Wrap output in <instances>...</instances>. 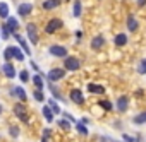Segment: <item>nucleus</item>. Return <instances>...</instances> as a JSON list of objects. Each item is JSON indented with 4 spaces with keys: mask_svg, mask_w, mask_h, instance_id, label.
Returning a JSON list of instances; mask_svg holds the SVG:
<instances>
[{
    "mask_svg": "<svg viewBox=\"0 0 146 142\" xmlns=\"http://www.w3.org/2000/svg\"><path fill=\"white\" fill-rule=\"evenodd\" d=\"M79 60L76 57H65V62H64V67L65 70H78L79 68Z\"/></svg>",
    "mask_w": 146,
    "mask_h": 142,
    "instance_id": "obj_1",
    "label": "nucleus"
},
{
    "mask_svg": "<svg viewBox=\"0 0 146 142\" xmlns=\"http://www.w3.org/2000/svg\"><path fill=\"white\" fill-rule=\"evenodd\" d=\"M62 21L60 19H52V21H48V24H46V28H45V31L48 33V34H52V33H55V31H58L60 28H62Z\"/></svg>",
    "mask_w": 146,
    "mask_h": 142,
    "instance_id": "obj_2",
    "label": "nucleus"
},
{
    "mask_svg": "<svg viewBox=\"0 0 146 142\" xmlns=\"http://www.w3.org/2000/svg\"><path fill=\"white\" fill-rule=\"evenodd\" d=\"M26 31H28V38H29V41H31L33 45H36V43H38V29H36V26H35V24H28Z\"/></svg>",
    "mask_w": 146,
    "mask_h": 142,
    "instance_id": "obj_3",
    "label": "nucleus"
},
{
    "mask_svg": "<svg viewBox=\"0 0 146 142\" xmlns=\"http://www.w3.org/2000/svg\"><path fill=\"white\" fill-rule=\"evenodd\" d=\"M14 113H16V116H17V118H21L24 123H26V122H28V118H29V116H28V113H26L24 105H21V103L14 106Z\"/></svg>",
    "mask_w": 146,
    "mask_h": 142,
    "instance_id": "obj_4",
    "label": "nucleus"
},
{
    "mask_svg": "<svg viewBox=\"0 0 146 142\" xmlns=\"http://www.w3.org/2000/svg\"><path fill=\"white\" fill-rule=\"evenodd\" d=\"M64 76H65V70L64 68H52L50 72H48V79L50 81H60Z\"/></svg>",
    "mask_w": 146,
    "mask_h": 142,
    "instance_id": "obj_5",
    "label": "nucleus"
},
{
    "mask_svg": "<svg viewBox=\"0 0 146 142\" xmlns=\"http://www.w3.org/2000/svg\"><path fill=\"white\" fill-rule=\"evenodd\" d=\"M70 99L74 101L76 105H83V103H84L83 91H79V89H72V91H70Z\"/></svg>",
    "mask_w": 146,
    "mask_h": 142,
    "instance_id": "obj_6",
    "label": "nucleus"
},
{
    "mask_svg": "<svg viewBox=\"0 0 146 142\" xmlns=\"http://www.w3.org/2000/svg\"><path fill=\"white\" fill-rule=\"evenodd\" d=\"M50 53H52L53 57H67V50H65L64 46H60V45L50 46Z\"/></svg>",
    "mask_w": 146,
    "mask_h": 142,
    "instance_id": "obj_7",
    "label": "nucleus"
},
{
    "mask_svg": "<svg viewBox=\"0 0 146 142\" xmlns=\"http://www.w3.org/2000/svg\"><path fill=\"white\" fill-rule=\"evenodd\" d=\"M31 11H33V5H31V4H21L19 9H17V14H19L21 17H24V16H29Z\"/></svg>",
    "mask_w": 146,
    "mask_h": 142,
    "instance_id": "obj_8",
    "label": "nucleus"
},
{
    "mask_svg": "<svg viewBox=\"0 0 146 142\" xmlns=\"http://www.w3.org/2000/svg\"><path fill=\"white\" fill-rule=\"evenodd\" d=\"M103 45H105L103 36H95V38L91 39V48H93V50H100Z\"/></svg>",
    "mask_w": 146,
    "mask_h": 142,
    "instance_id": "obj_9",
    "label": "nucleus"
},
{
    "mask_svg": "<svg viewBox=\"0 0 146 142\" xmlns=\"http://www.w3.org/2000/svg\"><path fill=\"white\" fill-rule=\"evenodd\" d=\"M127 106H129V98H127V96H120L119 101H117V108H119V111H125Z\"/></svg>",
    "mask_w": 146,
    "mask_h": 142,
    "instance_id": "obj_10",
    "label": "nucleus"
},
{
    "mask_svg": "<svg viewBox=\"0 0 146 142\" xmlns=\"http://www.w3.org/2000/svg\"><path fill=\"white\" fill-rule=\"evenodd\" d=\"M4 74H5L9 79H14V77H16V70H14L12 63H9V62H7V63L4 65Z\"/></svg>",
    "mask_w": 146,
    "mask_h": 142,
    "instance_id": "obj_11",
    "label": "nucleus"
},
{
    "mask_svg": "<svg viewBox=\"0 0 146 142\" xmlns=\"http://www.w3.org/2000/svg\"><path fill=\"white\" fill-rule=\"evenodd\" d=\"M58 5H60V0H45L43 2V9L45 11H52V9H55Z\"/></svg>",
    "mask_w": 146,
    "mask_h": 142,
    "instance_id": "obj_12",
    "label": "nucleus"
},
{
    "mask_svg": "<svg viewBox=\"0 0 146 142\" xmlns=\"http://www.w3.org/2000/svg\"><path fill=\"white\" fill-rule=\"evenodd\" d=\"M88 91L93 93V94H103L105 87L103 86H96V84H88Z\"/></svg>",
    "mask_w": 146,
    "mask_h": 142,
    "instance_id": "obj_13",
    "label": "nucleus"
},
{
    "mask_svg": "<svg viewBox=\"0 0 146 142\" xmlns=\"http://www.w3.org/2000/svg\"><path fill=\"white\" fill-rule=\"evenodd\" d=\"M132 122H134L136 125H143V123H146V111H143V113L136 115V116L132 118Z\"/></svg>",
    "mask_w": 146,
    "mask_h": 142,
    "instance_id": "obj_14",
    "label": "nucleus"
},
{
    "mask_svg": "<svg viewBox=\"0 0 146 142\" xmlns=\"http://www.w3.org/2000/svg\"><path fill=\"white\" fill-rule=\"evenodd\" d=\"M115 45H117V46H124V45H127V36L122 34V33L117 34V36H115Z\"/></svg>",
    "mask_w": 146,
    "mask_h": 142,
    "instance_id": "obj_15",
    "label": "nucleus"
},
{
    "mask_svg": "<svg viewBox=\"0 0 146 142\" xmlns=\"http://www.w3.org/2000/svg\"><path fill=\"white\" fill-rule=\"evenodd\" d=\"M127 28H129V31H136L137 29V22H136L134 16H129L127 17Z\"/></svg>",
    "mask_w": 146,
    "mask_h": 142,
    "instance_id": "obj_16",
    "label": "nucleus"
},
{
    "mask_svg": "<svg viewBox=\"0 0 146 142\" xmlns=\"http://www.w3.org/2000/svg\"><path fill=\"white\" fill-rule=\"evenodd\" d=\"M7 26L11 28V31H12V33H16V31H17V28H19V24H17V19H14V17H9V19H7Z\"/></svg>",
    "mask_w": 146,
    "mask_h": 142,
    "instance_id": "obj_17",
    "label": "nucleus"
},
{
    "mask_svg": "<svg viewBox=\"0 0 146 142\" xmlns=\"http://www.w3.org/2000/svg\"><path fill=\"white\" fill-rule=\"evenodd\" d=\"M41 111H43V116H45V120H46V122H52V120H53V111H52L48 106H43V110H41Z\"/></svg>",
    "mask_w": 146,
    "mask_h": 142,
    "instance_id": "obj_18",
    "label": "nucleus"
},
{
    "mask_svg": "<svg viewBox=\"0 0 146 142\" xmlns=\"http://www.w3.org/2000/svg\"><path fill=\"white\" fill-rule=\"evenodd\" d=\"M7 16H9V5L5 2H2V4H0V17L7 19Z\"/></svg>",
    "mask_w": 146,
    "mask_h": 142,
    "instance_id": "obj_19",
    "label": "nucleus"
},
{
    "mask_svg": "<svg viewBox=\"0 0 146 142\" xmlns=\"http://www.w3.org/2000/svg\"><path fill=\"white\" fill-rule=\"evenodd\" d=\"M14 94L21 99V101H26V93H24V89L19 86V87H14Z\"/></svg>",
    "mask_w": 146,
    "mask_h": 142,
    "instance_id": "obj_20",
    "label": "nucleus"
},
{
    "mask_svg": "<svg viewBox=\"0 0 146 142\" xmlns=\"http://www.w3.org/2000/svg\"><path fill=\"white\" fill-rule=\"evenodd\" d=\"M14 36H16V39H17V41L21 43V46H23V50H24V53H26V55H29V53H31V50L28 48V45L24 43V39H23V38H21L19 34H14Z\"/></svg>",
    "mask_w": 146,
    "mask_h": 142,
    "instance_id": "obj_21",
    "label": "nucleus"
},
{
    "mask_svg": "<svg viewBox=\"0 0 146 142\" xmlns=\"http://www.w3.org/2000/svg\"><path fill=\"white\" fill-rule=\"evenodd\" d=\"M4 58L9 62L11 58H14V46H9V48H5V51H4Z\"/></svg>",
    "mask_w": 146,
    "mask_h": 142,
    "instance_id": "obj_22",
    "label": "nucleus"
},
{
    "mask_svg": "<svg viewBox=\"0 0 146 142\" xmlns=\"http://www.w3.org/2000/svg\"><path fill=\"white\" fill-rule=\"evenodd\" d=\"M72 14H74V17L81 16V0H76V2H74V12H72Z\"/></svg>",
    "mask_w": 146,
    "mask_h": 142,
    "instance_id": "obj_23",
    "label": "nucleus"
},
{
    "mask_svg": "<svg viewBox=\"0 0 146 142\" xmlns=\"http://www.w3.org/2000/svg\"><path fill=\"white\" fill-rule=\"evenodd\" d=\"M48 105H50V110L53 111V115H58V113H60V108H58V105H57L53 99H50V101H48Z\"/></svg>",
    "mask_w": 146,
    "mask_h": 142,
    "instance_id": "obj_24",
    "label": "nucleus"
},
{
    "mask_svg": "<svg viewBox=\"0 0 146 142\" xmlns=\"http://www.w3.org/2000/svg\"><path fill=\"white\" fill-rule=\"evenodd\" d=\"M137 74H146V58H143L137 65Z\"/></svg>",
    "mask_w": 146,
    "mask_h": 142,
    "instance_id": "obj_25",
    "label": "nucleus"
},
{
    "mask_svg": "<svg viewBox=\"0 0 146 142\" xmlns=\"http://www.w3.org/2000/svg\"><path fill=\"white\" fill-rule=\"evenodd\" d=\"M11 34H12V31H11V28H9L7 24H4V26H2V38H5V39H7V38H9Z\"/></svg>",
    "mask_w": 146,
    "mask_h": 142,
    "instance_id": "obj_26",
    "label": "nucleus"
},
{
    "mask_svg": "<svg viewBox=\"0 0 146 142\" xmlns=\"http://www.w3.org/2000/svg\"><path fill=\"white\" fill-rule=\"evenodd\" d=\"M14 58H16V60H19V62H23V60H24V53H23L19 48H16V46H14Z\"/></svg>",
    "mask_w": 146,
    "mask_h": 142,
    "instance_id": "obj_27",
    "label": "nucleus"
},
{
    "mask_svg": "<svg viewBox=\"0 0 146 142\" xmlns=\"http://www.w3.org/2000/svg\"><path fill=\"white\" fill-rule=\"evenodd\" d=\"M33 82H35L36 89H43V81H41V76H35V77H33Z\"/></svg>",
    "mask_w": 146,
    "mask_h": 142,
    "instance_id": "obj_28",
    "label": "nucleus"
},
{
    "mask_svg": "<svg viewBox=\"0 0 146 142\" xmlns=\"http://www.w3.org/2000/svg\"><path fill=\"white\" fill-rule=\"evenodd\" d=\"M33 96H35V99L36 101H43L45 98H43V93H41V89H36L35 93H33Z\"/></svg>",
    "mask_w": 146,
    "mask_h": 142,
    "instance_id": "obj_29",
    "label": "nucleus"
},
{
    "mask_svg": "<svg viewBox=\"0 0 146 142\" xmlns=\"http://www.w3.org/2000/svg\"><path fill=\"white\" fill-rule=\"evenodd\" d=\"M98 105H100V106H102V108H103V110H112V108H113V106H112V103H110V101H100V103H98Z\"/></svg>",
    "mask_w": 146,
    "mask_h": 142,
    "instance_id": "obj_30",
    "label": "nucleus"
},
{
    "mask_svg": "<svg viewBox=\"0 0 146 142\" xmlns=\"http://www.w3.org/2000/svg\"><path fill=\"white\" fill-rule=\"evenodd\" d=\"M11 137H12V139H17V137H19V128L14 127V125L11 127Z\"/></svg>",
    "mask_w": 146,
    "mask_h": 142,
    "instance_id": "obj_31",
    "label": "nucleus"
},
{
    "mask_svg": "<svg viewBox=\"0 0 146 142\" xmlns=\"http://www.w3.org/2000/svg\"><path fill=\"white\" fill-rule=\"evenodd\" d=\"M58 127H60V128H64V130H69V128H70V123H69V122H65V120H60V122H58Z\"/></svg>",
    "mask_w": 146,
    "mask_h": 142,
    "instance_id": "obj_32",
    "label": "nucleus"
},
{
    "mask_svg": "<svg viewBox=\"0 0 146 142\" xmlns=\"http://www.w3.org/2000/svg\"><path fill=\"white\" fill-rule=\"evenodd\" d=\"M76 127H78V130H79V133H83V135H88V128H86V127H84L83 123H78Z\"/></svg>",
    "mask_w": 146,
    "mask_h": 142,
    "instance_id": "obj_33",
    "label": "nucleus"
},
{
    "mask_svg": "<svg viewBox=\"0 0 146 142\" xmlns=\"http://www.w3.org/2000/svg\"><path fill=\"white\" fill-rule=\"evenodd\" d=\"M19 79H21L23 82H28V81H29V74L26 72V70H23V72H21V77H19Z\"/></svg>",
    "mask_w": 146,
    "mask_h": 142,
    "instance_id": "obj_34",
    "label": "nucleus"
},
{
    "mask_svg": "<svg viewBox=\"0 0 146 142\" xmlns=\"http://www.w3.org/2000/svg\"><path fill=\"white\" fill-rule=\"evenodd\" d=\"M52 93H53V96H55V98H57V99H64V98H62V96H60V93H58V91H57V89H55V87H52Z\"/></svg>",
    "mask_w": 146,
    "mask_h": 142,
    "instance_id": "obj_35",
    "label": "nucleus"
},
{
    "mask_svg": "<svg viewBox=\"0 0 146 142\" xmlns=\"http://www.w3.org/2000/svg\"><path fill=\"white\" fill-rule=\"evenodd\" d=\"M64 116H65V118H67V120H70V122H76V120H74V118H72V116H70V115H69V113H64Z\"/></svg>",
    "mask_w": 146,
    "mask_h": 142,
    "instance_id": "obj_36",
    "label": "nucleus"
},
{
    "mask_svg": "<svg viewBox=\"0 0 146 142\" xmlns=\"http://www.w3.org/2000/svg\"><path fill=\"white\" fill-rule=\"evenodd\" d=\"M144 4H146V0H137V5H139V7H143Z\"/></svg>",
    "mask_w": 146,
    "mask_h": 142,
    "instance_id": "obj_37",
    "label": "nucleus"
},
{
    "mask_svg": "<svg viewBox=\"0 0 146 142\" xmlns=\"http://www.w3.org/2000/svg\"><path fill=\"white\" fill-rule=\"evenodd\" d=\"M0 115H2V105H0Z\"/></svg>",
    "mask_w": 146,
    "mask_h": 142,
    "instance_id": "obj_38",
    "label": "nucleus"
}]
</instances>
